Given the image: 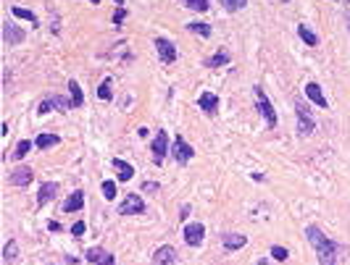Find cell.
<instances>
[{
    "label": "cell",
    "mask_w": 350,
    "mask_h": 265,
    "mask_svg": "<svg viewBox=\"0 0 350 265\" xmlns=\"http://www.w3.org/2000/svg\"><path fill=\"white\" fill-rule=\"evenodd\" d=\"M306 237H308V242L316 247L318 265H337V252H340V247L334 244L332 239H327L322 228H318V226H308V228H306Z\"/></svg>",
    "instance_id": "cell-1"
},
{
    "label": "cell",
    "mask_w": 350,
    "mask_h": 265,
    "mask_svg": "<svg viewBox=\"0 0 350 265\" xmlns=\"http://www.w3.org/2000/svg\"><path fill=\"white\" fill-rule=\"evenodd\" d=\"M295 113H298V121H300V126H298V134L300 137H308L313 129H316V121L308 111V105L303 103V100H295Z\"/></svg>",
    "instance_id": "cell-2"
},
{
    "label": "cell",
    "mask_w": 350,
    "mask_h": 265,
    "mask_svg": "<svg viewBox=\"0 0 350 265\" xmlns=\"http://www.w3.org/2000/svg\"><path fill=\"white\" fill-rule=\"evenodd\" d=\"M145 210H148V205H145V200L140 194H127V200L119 205L121 215H142Z\"/></svg>",
    "instance_id": "cell-3"
},
{
    "label": "cell",
    "mask_w": 350,
    "mask_h": 265,
    "mask_svg": "<svg viewBox=\"0 0 350 265\" xmlns=\"http://www.w3.org/2000/svg\"><path fill=\"white\" fill-rule=\"evenodd\" d=\"M253 92H255V100H258V111L264 113L266 123H269V126H277V113H274V105L269 103V97H266V92H264L261 87H255Z\"/></svg>",
    "instance_id": "cell-4"
},
{
    "label": "cell",
    "mask_w": 350,
    "mask_h": 265,
    "mask_svg": "<svg viewBox=\"0 0 350 265\" xmlns=\"http://www.w3.org/2000/svg\"><path fill=\"white\" fill-rule=\"evenodd\" d=\"M150 150H153V160H156V165H161L163 158L169 155V134H166V131H158L156 139L150 142Z\"/></svg>",
    "instance_id": "cell-5"
},
{
    "label": "cell",
    "mask_w": 350,
    "mask_h": 265,
    "mask_svg": "<svg viewBox=\"0 0 350 265\" xmlns=\"http://www.w3.org/2000/svg\"><path fill=\"white\" fill-rule=\"evenodd\" d=\"M171 155H174V160H177V163L185 165V163H190V158L195 155V150L185 142V137H177V139H174V150H171Z\"/></svg>",
    "instance_id": "cell-6"
},
{
    "label": "cell",
    "mask_w": 350,
    "mask_h": 265,
    "mask_svg": "<svg viewBox=\"0 0 350 265\" xmlns=\"http://www.w3.org/2000/svg\"><path fill=\"white\" fill-rule=\"evenodd\" d=\"M203 237H206L203 223H187V226H185V242H187L190 247H200V244H203Z\"/></svg>",
    "instance_id": "cell-7"
},
{
    "label": "cell",
    "mask_w": 350,
    "mask_h": 265,
    "mask_svg": "<svg viewBox=\"0 0 350 265\" xmlns=\"http://www.w3.org/2000/svg\"><path fill=\"white\" fill-rule=\"evenodd\" d=\"M156 50H158V58L163 60V63H174V60H177V48L169 40L156 37Z\"/></svg>",
    "instance_id": "cell-8"
},
{
    "label": "cell",
    "mask_w": 350,
    "mask_h": 265,
    "mask_svg": "<svg viewBox=\"0 0 350 265\" xmlns=\"http://www.w3.org/2000/svg\"><path fill=\"white\" fill-rule=\"evenodd\" d=\"M174 260H177V249L171 244H163V247L156 249L153 262H150V265H174Z\"/></svg>",
    "instance_id": "cell-9"
},
{
    "label": "cell",
    "mask_w": 350,
    "mask_h": 265,
    "mask_svg": "<svg viewBox=\"0 0 350 265\" xmlns=\"http://www.w3.org/2000/svg\"><path fill=\"white\" fill-rule=\"evenodd\" d=\"M84 260L98 262V265H113V255H111V252H105L103 247H90L87 252H84Z\"/></svg>",
    "instance_id": "cell-10"
},
{
    "label": "cell",
    "mask_w": 350,
    "mask_h": 265,
    "mask_svg": "<svg viewBox=\"0 0 350 265\" xmlns=\"http://www.w3.org/2000/svg\"><path fill=\"white\" fill-rule=\"evenodd\" d=\"M197 105H200L203 113H208V116H216L219 113V97L214 95V92H203V95L197 97Z\"/></svg>",
    "instance_id": "cell-11"
},
{
    "label": "cell",
    "mask_w": 350,
    "mask_h": 265,
    "mask_svg": "<svg viewBox=\"0 0 350 265\" xmlns=\"http://www.w3.org/2000/svg\"><path fill=\"white\" fill-rule=\"evenodd\" d=\"M55 194H58V184L55 181H45L40 186V192H37V202H40V205H48Z\"/></svg>",
    "instance_id": "cell-12"
},
{
    "label": "cell",
    "mask_w": 350,
    "mask_h": 265,
    "mask_svg": "<svg viewBox=\"0 0 350 265\" xmlns=\"http://www.w3.org/2000/svg\"><path fill=\"white\" fill-rule=\"evenodd\" d=\"M29 181H32V168L19 165L16 171H11V184H16V186H26Z\"/></svg>",
    "instance_id": "cell-13"
},
{
    "label": "cell",
    "mask_w": 350,
    "mask_h": 265,
    "mask_svg": "<svg viewBox=\"0 0 350 265\" xmlns=\"http://www.w3.org/2000/svg\"><path fill=\"white\" fill-rule=\"evenodd\" d=\"M84 208V192H71V197L64 202V213H77V210H82Z\"/></svg>",
    "instance_id": "cell-14"
},
{
    "label": "cell",
    "mask_w": 350,
    "mask_h": 265,
    "mask_svg": "<svg viewBox=\"0 0 350 265\" xmlns=\"http://www.w3.org/2000/svg\"><path fill=\"white\" fill-rule=\"evenodd\" d=\"M306 95H308V100H311V103H316L318 108H327V105H329V103H327V97L322 95V87H318L316 82H311V84L306 87Z\"/></svg>",
    "instance_id": "cell-15"
},
{
    "label": "cell",
    "mask_w": 350,
    "mask_h": 265,
    "mask_svg": "<svg viewBox=\"0 0 350 265\" xmlns=\"http://www.w3.org/2000/svg\"><path fill=\"white\" fill-rule=\"evenodd\" d=\"M3 40H6L8 45H13V42H24V32H21V29H16L11 21H6V24H3Z\"/></svg>",
    "instance_id": "cell-16"
},
{
    "label": "cell",
    "mask_w": 350,
    "mask_h": 265,
    "mask_svg": "<svg viewBox=\"0 0 350 265\" xmlns=\"http://www.w3.org/2000/svg\"><path fill=\"white\" fill-rule=\"evenodd\" d=\"M113 168L119 171V181H129L132 176H134V165H129L127 160H113Z\"/></svg>",
    "instance_id": "cell-17"
},
{
    "label": "cell",
    "mask_w": 350,
    "mask_h": 265,
    "mask_svg": "<svg viewBox=\"0 0 350 265\" xmlns=\"http://www.w3.org/2000/svg\"><path fill=\"white\" fill-rule=\"evenodd\" d=\"M35 145H37L40 150H50V147L61 145V137H58V134H40V137L35 139Z\"/></svg>",
    "instance_id": "cell-18"
},
{
    "label": "cell",
    "mask_w": 350,
    "mask_h": 265,
    "mask_svg": "<svg viewBox=\"0 0 350 265\" xmlns=\"http://www.w3.org/2000/svg\"><path fill=\"white\" fill-rule=\"evenodd\" d=\"M248 244V239L242 237V234H226L224 237V247L226 249H240V247H245Z\"/></svg>",
    "instance_id": "cell-19"
},
{
    "label": "cell",
    "mask_w": 350,
    "mask_h": 265,
    "mask_svg": "<svg viewBox=\"0 0 350 265\" xmlns=\"http://www.w3.org/2000/svg\"><path fill=\"white\" fill-rule=\"evenodd\" d=\"M48 103L55 108V111H61V113H66L69 108H74V103H71V100H66L64 95H50V97H48Z\"/></svg>",
    "instance_id": "cell-20"
},
{
    "label": "cell",
    "mask_w": 350,
    "mask_h": 265,
    "mask_svg": "<svg viewBox=\"0 0 350 265\" xmlns=\"http://www.w3.org/2000/svg\"><path fill=\"white\" fill-rule=\"evenodd\" d=\"M69 92H71V103H74V108H82L84 105V95H82V87L77 84V82H69Z\"/></svg>",
    "instance_id": "cell-21"
},
{
    "label": "cell",
    "mask_w": 350,
    "mask_h": 265,
    "mask_svg": "<svg viewBox=\"0 0 350 265\" xmlns=\"http://www.w3.org/2000/svg\"><path fill=\"white\" fill-rule=\"evenodd\" d=\"M16 255H19V244H16V239H8L6 247H3V260H6V262H13V260H16Z\"/></svg>",
    "instance_id": "cell-22"
},
{
    "label": "cell",
    "mask_w": 350,
    "mask_h": 265,
    "mask_svg": "<svg viewBox=\"0 0 350 265\" xmlns=\"http://www.w3.org/2000/svg\"><path fill=\"white\" fill-rule=\"evenodd\" d=\"M187 29L192 35H200V37H211V32H214L211 24H203V21H192V24H187Z\"/></svg>",
    "instance_id": "cell-23"
},
{
    "label": "cell",
    "mask_w": 350,
    "mask_h": 265,
    "mask_svg": "<svg viewBox=\"0 0 350 265\" xmlns=\"http://www.w3.org/2000/svg\"><path fill=\"white\" fill-rule=\"evenodd\" d=\"M298 35H300V40L306 42V45H311V48H316V45H318V37L311 32L308 26H303V24H300V26H298Z\"/></svg>",
    "instance_id": "cell-24"
},
{
    "label": "cell",
    "mask_w": 350,
    "mask_h": 265,
    "mask_svg": "<svg viewBox=\"0 0 350 265\" xmlns=\"http://www.w3.org/2000/svg\"><path fill=\"white\" fill-rule=\"evenodd\" d=\"M11 11H13V16H19V19H26V21H32L35 26L40 24V21H37V16H35L32 11H26V8H19V6H13Z\"/></svg>",
    "instance_id": "cell-25"
},
{
    "label": "cell",
    "mask_w": 350,
    "mask_h": 265,
    "mask_svg": "<svg viewBox=\"0 0 350 265\" xmlns=\"http://www.w3.org/2000/svg\"><path fill=\"white\" fill-rule=\"evenodd\" d=\"M229 53H226V50H219L214 58H211V69H219V66H224V63H229Z\"/></svg>",
    "instance_id": "cell-26"
},
{
    "label": "cell",
    "mask_w": 350,
    "mask_h": 265,
    "mask_svg": "<svg viewBox=\"0 0 350 265\" xmlns=\"http://www.w3.org/2000/svg\"><path fill=\"white\" fill-rule=\"evenodd\" d=\"M98 97H100V100H111V97H113V92H111V79H105V82L98 87Z\"/></svg>",
    "instance_id": "cell-27"
},
{
    "label": "cell",
    "mask_w": 350,
    "mask_h": 265,
    "mask_svg": "<svg viewBox=\"0 0 350 265\" xmlns=\"http://www.w3.org/2000/svg\"><path fill=\"white\" fill-rule=\"evenodd\" d=\"M221 6L226 11H242V8L248 6V0H221Z\"/></svg>",
    "instance_id": "cell-28"
},
{
    "label": "cell",
    "mask_w": 350,
    "mask_h": 265,
    "mask_svg": "<svg viewBox=\"0 0 350 265\" xmlns=\"http://www.w3.org/2000/svg\"><path fill=\"white\" fill-rule=\"evenodd\" d=\"M182 3H187L192 11H197V13H206L208 11V0H182Z\"/></svg>",
    "instance_id": "cell-29"
},
{
    "label": "cell",
    "mask_w": 350,
    "mask_h": 265,
    "mask_svg": "<svg viewBox=\"0 0 350 265\" xmlns=\"http://www.w3.org/2000/svg\"><path fill=\"white\" fill-rule=\"evenodd\" d=\"M29 147H32V142H29V139H21V142L16 145V152H13V158H16V160H21L24 155L29 152Z\"/></svg>",
    "instance_id": "cell-30"
},
{
    "label": "cell",
    "mask_w": 350,
    "mask_h": 265,
    "mask_svg": "<svg viewBox=\"0 0 350 265\" xmlns=\"http://www.w3.org/2000/svg\"><path fill=\"white\" fill-rule=\"evenodd\" d=\"M100 189H103V197H105V200H113V197H116V184H113V181H103Z\"/></svg>",
    "instance_id": "cell-31"
},
{
    "label": "cell",
    "mask_w": 350,
    "mask_h": 265,
    "mask_svg": "<svg viewBox=\"0 0 350 265\" xmlns=\"http://www.w3.org/2000/svg\"><path fill=\"white\" fill-rule=\"evenodd\" d=\"M87 231V226H84V221H77V223H74L71 226V234H74V237H82V234Z\"/></svg>",
    "instance_id": "cell-32"
},
{
    "label": "cell",
    "mask_w": 350,
    "mask_h": 265,
    "mask_svg": "<svg viewBox=\"0 0 350 265\" xmlns=\"http://www.w3.org/2000/svg\"><path fill=\"white\" fill-rule=\"evenodd\" d=\"M271 255L277 260H287V249L284 247H271Z\"/></svg>",
    "instance_id": "cell-33"
},
{
    "label": "cell",
    "mask_w": 350,
    "mask_h": 265,
    "mask_svg": "<svg viewBox=\"0 0 350 265\" xmlns=\"http://www.w3.org/2000/svg\"><path fill=\"white\" fill-rule=\"evenodd\" d=\"M50 108H53V105H50L48 100H42V103L37 105V113H40V116H45V113H50Z\"/></svg>",
    "instance_id": "cell-34"
},
{
    "label": "cell",
    "mask_w": 350,
    "mask_h": 265,
    "mask_svg": "<svg viewBox=\"0 0 350 265\" xmlns=\"http://www.w3.org/2000/svg\"><path fill=\"white\" fill-rule=\"evenodd\" d=\"M124 16H127V8H119L113 13V24H121V21H124Z\"/></svg>",
    "instance_id": "cell-35"
},
{
    "label": "cell",
    "mask_w": 350,
    "mask_h": 265,
    "mask_svg": "<svg viewBox=\"0 0 350 265\" xmlns=\"http://www.w3.org/2000/svg\"><path fill=\"white\" fill-rule=\"evenodd\" d=\"M142 192H158V184L156 181H145L142 184Z\"/></svg>",
    "instance_id": "cell-36"
},
{
    "label": "cell",
    "mask_w": 350,
    "mask_h": 265,
    "mask_svg": "<svg viewBox=\"0 0 350 265\" xmlns=\"http://www.w3.org/2000/svg\"><path fill=\"white\" fill-rule=\"evenodd\" d=\"M255 265H271V262H269V260H258Z\"/></svg>",
    "instance_id": "cell-37"
},
{
    "label": "cell",
    "mask_w": 350,
    "mask_h": 265,
    "mask_svg": "<svg viewBox=\"0 0 350 265\" xmlns=\"http://www.w3.org/2000/svg\"><path fill=\"white\" fill-rule=\"evenodd\" d=\"M113 3H116V6H119V8H121V6H124V0H113Z\"/></svg>",
    "instance_id": "cell-38"
},
{
    "label": "cell",
    "mask_w": 350,
    "mask_h": 265,
    "mask_svg": "<svg viewBox=\"0 0 350 265\" xmlns=\"http://www.w3.org/2000/svg\"><path fill=\"white\" fill-rule=\"evenodd\" d=\"M87 3H95V6H98V3H100V0H87Z\"/></svg>",
    "instance_id": "cell-39"
},
{
    "label": "cell",
    "mask_w": 350,
    "mask_h": 265,
    "mask_svg": "<svg viewBox=\"0 0 350 265\" xmlns=\"http://www.w3.org/2000/svg\"><path fill=\"white\" fill-rule=\"evenodd\" d=\"M347 26H350V13H347Z\"/></svg>",
    "instance_id": "cell-40"
},
{
    "label": "cell",
    "mask_w": 350,
    "mask_h": 265,
    "mask_svg": "<svg viewBox=\"0 0 350 265\" xmlns=\"http://www.w3.org/2000/svg\"><path fill=\"white\" fill-rule=\"evenodd\" d=\"M345 3H350V0H345Z\"/></svg>",
    "instance_id": "cell-41"
}]
</instances>
